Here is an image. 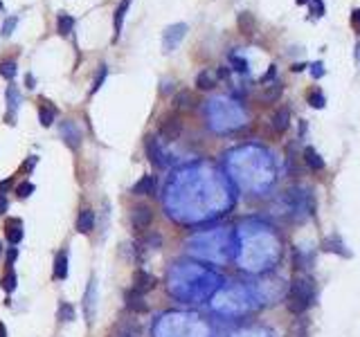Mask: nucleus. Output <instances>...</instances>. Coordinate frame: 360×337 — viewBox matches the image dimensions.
I'll use <instances>...</instances> for the list:
<instances>
[{
  "mask_svg": "<svg viewBox=\"0 0 360 337\" xmlns=\"http://www.w3.org/2000/svg\"><path fill=\"white\" fill-rule=\"evenodd\" d=\"M304 2H306V0H297V5H304Z\"/></svg>",
  "mask_w": 360,
  "mask_h": 337,
  "instance_id": "obj_37",
  "label": "nucleus"
},
{
  "mask_svg": "<svg viewBox=\"0 0 360 337\" xmlns=\"http://www.w3.org/2000/svg\"><path fill=\"white\" fill-rule=\"evenodd\" d=\"M120 337H133V335H120Z\"/></svg>",
  "mask_w": 360,
  "mask_h": 337,
  "instance_id": "obj_38",
  "label": "nucleus"
},
{
  "mask_svg": "<svg viewBox=\"0 0 360 337\" xmlns=\"http://www.w3.org/2000/svg\"><path fill=\"white\" fill-rule=\"evenodd\" d=\"M351 21H354V25H358V22H360V9L354 11V18H351Z\"/></svg>",
  "mask_w": 360,
  "mask_h": 337,
  "instance_id": "obj_35",
  "label": "nucleus"
},
{
  "mask_svg": "<svg viewBox=\"0 0 360 337\" xmlns=\"http://www.w3.org/2000/svg\"><path fill=\"white\" fill-rule=\"evenodd\" d=\"M32 191H34L32 182H23V184H18V187H16L18 198H27V196H32Z\"/></svg>",
  "mask_w": 360,
  "mask_h": 337,
  "instance_id": "obj_25",
  "label": "nucleus"
},
{
  "mask_svg": "<svg viewBox=\"0 0 360 337\" xmlns=\"http://www.w3.org/2000/svg\"><path fill=\"white\" fill-rule=\"evenodd\" d=\"M5 211H7V198L0 196V214H5Z\"/></svg>",
  "mask_w": 360,
  "mask_h": 337,
  "instance_id": "obj_33",
  "label": "nucleus"
},
{
  "mask_svg": "<svg viewBox=\"0 0 360 337\" xmlns=\"http://www.w3.org/2000/svg\"><path fill=\"white\" fill-rule=\"evenodd\" d=\"M279 94H282V86H279V83H275V88L268 90V92L264 94V99H266V101H275Z\"/></svg>",
  "mask_w": 360,
  "mask_h": 337,
  "instance_id": "obj_29",
  "label": "nucleus"
},
{
  "mask_svg": "<svg viewBox=\"0 0 360 337\" xmlns=\"http://www.w3.org/2000/svg\"><path fill=\"white\" fill-rule=\"evenodd\" d=\"M72 27H74V18L70 16V14H61L59 16V21H56V29H59V34H70L72 32Z\"/></svg>",
  "mask_w": 360,
  "mask_h": 337,
  "instance_id": "obj_19",
  "label": "nucleus"
},
{
  "mask_svg": "<svg viewBox=\"0 0 360 337\" xmlns=\"http://www.w3.org/2000/svg\"><path fill=\"white\" fill-rule=\"evenodd\" d=\"M16 61H2L0 63V74L7 79V81H14V77H16Z\"/></svg>",
  "mask_w": 360,
  "mask_h": 337,
  "instance_id": "obj_21",
  "label": "nucleus"
},
{
  "mask_svg": "<svg viewBox=\"0 0 360 337\" xmlns=\"http://www.w3.org/2000/svg\"><path fill=\"white\" fill-rule=\"evenodd\" d=\"M196 86H198V90H212L216 86V74L210 70H203L196 77Z\"/></svg>",
  "mask_w": 360,
  "mask_h": 337,
  "instance_id": "obj_17",
  "label": "nucleus"
},
{
  "mask_svg": "<svg viewBox=\"0 0 360 337\" xmlns=\"http://www.w3.org/2000/svg\"><path fill=\"white\" fill-rule=\"evenodd\" d=\"M309 5H311V9H313L315 16H324V2H322V0H309Z\"/></svg>",
  "mask_w": 360,
  "mask_h": 337,
  "instance_id": "obj_28",
  "label": "nucleus"
},
{
  "mask_svg": "<svg viewBox=\"0 0 360 337\" xmlns=\"http://www.w3.org/2000/svg\"><path fill=\"white\" fill-rule=\"evenodd\" d=\"M315 299V286L311 279H295L290 290H288L286 297V308L293 313V315H302L311 308Z\"/></svg>",
  "mask_w": 360,
  "mask_h": 337,
  "instance_id": "obj_1",
  "label": "nucleus"
},
{
  "mask_svg": "<svg viewBox=\"0 0 360 337\" xmlns=\"http://www.w3.org/2000/svg\"><path fill=\"white\" fill-rule=\"evenodd\" d=\"M126 308L133 310V313H144V310H146L144 297L138 292V290H128L126 292Z\"/></svg>",
  "mask_w": 360,
  "mask_h": 337,
  "instance_id": "obj_14",
  "label": "nucleus"
},
{
  "mask_svg": "<svg viewBox=\"0 0 360 337\" xmlns=\"http://www.w3.org/2000/svg\"><path fill=\"white\" fill-rule=\"evenodd\" d=\"M61 135H63V139H66V144L70 146V149H77V146H79L81 133H79V128L74 126V122H63Z\"/></svg>",
  "mask_w": 360,
  "mask_h": 337,
  "instance_id": "obj_8",
  "label": "nucleus"
},
{
  "mask_svg": "<svg viewBox=\"0 0 360 337\" xmlns=\"http://www.w3.org/2000/svg\"><path fill=\"white\" fill-rule=\"evenodd\" d=\"M288 124H290V111L288 108H279V111L272 112L270 117V126L275 133H284L288 128Z\"/></svg>",
  "mask_w": 360,
  "mask_h": 337,
  "instance_id": "obj_7",
  "label": "nucleus"
},
{
  "mask_svg": "<svg viewBox=\"0 0 360 337\" xmlns=\"http://www.w3.org/2000/svg\"><path fill=\"white\" fill-rule=\"evenodd\" d=\"M0 337H7V328H5V324L0 321Z\"/></svg>",
  "mask_w": 360,
  "mask_h": 337,
  "instance_id": "obj_36",
  "label": "nucleus"
},
{
  "mask_svg": "<svg viewBox=\"0 0 360 337\" xmlns=\"http://www.w3.org/2000/svg\"><path fill=\"white\" fill-rule=\"evenodd\" d=\"M180 131H183V122H180V117L178 115H167L165 119L160 122V128H158V135H160L162 139H178V135H180Z\"/></svg>",
  "mask_w": 360,
  "mask_h": 337,
  "instance_id": "obj_3",
  "label": "nucleus"
},
{
  "mask_svg": "<svg viewBox=\"0 0 360 337\" xmlns=\"http://www.w3.org/2000/svg\"><path fill=\"white\" fill-rule=\"evenodd\" d=\"M54 115H56V111L52 108V106H43V108L39 111L41 124H43V126H52V124H54Z\"/></svg>",
  "mask_w": 360,
  "mask_h": 337,
  "instance_id": "obj_20",
  "label": "nucleus"
},
{
  "mask_svg": "<svg viewBox=\"0 0 360 337\" xmlns=\"http://www.w3.org/2000/svg\"><path fill=\"white\" fill-rule=\"evenodd\" d=\"M153 288H155V279L149 274V272L138 270L133 274V290H138L140 294L149 292V290H153Z\"/></svg>",
  "mask_w": 360,
  "mask_h": 337,
  "instance_id": "obj_5",
  "label": "nucleus"
},
{
  "mask_svg": "<svg viewBox=\"0 0 360 337\" xmlns=\"http://www.w3.org/2000/svg\"><path fill=\"white\" fill-rule=\"evenodd\" d=\"M131 221H133V227L138 232H146L151 227V223H153V209H151L149 204H138L133 209Z\"/></svg>",
  "mask_w": 360,
  "mask_h": 337,
  "instance_id": "obj_4",
  "label": "nucleus"
},
{
  "mask_svg": "<svg viewBox=\"0 0 360 337\" xmlns=\"http://www.w3.org/2000/svg\"><path fill=\"white\" fill-rule=\"evenodd\" d=\"M16 25H18V18H16V16L7 18V21L2 22V34H5V36H9V34L14 32V29H16Z\"/></svg>",
  "mask_w": 360,
  "mask_h": 337,
  "instance_id": "obj_26",
  "label": "nucleus"
},
{
  "mask_svg": "<svg viewBox=\"0 0 360 337\" xmlns=\"http://www.w3.org/2000/svg\"><path fill=\"white\" fill-rule=\"evenodd\" d=\"M144 149H146V155H149V160L153 162V164L158 166H165V155H162V149H160V142L155 137H146V142H144Z\"/></svg>",
  "mask_w": 360,
  "mask_h": 337,
  "instance_id": "obj_6",
  "label": "nucleus"
},
{
  "mask_svg": "<svg viewBox=\"0 0 360 337\" xmlns=\"http://www.w3.org/2000/svg\"><path fill=\"white\" fill-rule=\"evenodd\" d=\"M95 229V214L90 209H81L77 216V232L90 234Z\"/></svg>",
  "mask_w": 360,
  "mask_h": 337,
  "instance_id": "obj_11",
  "label": "nucleus"
},
{
  "mask_svg": "<svg viewBox=\"0 0 360 337\" xmlns=\"http://www.w3.org/2000/svg\"><path fill=\"white\" fill-rule=\"evenodd\" d=\"M239 29H241V34H245V36H252L255 34V16L250 14V11H241L239 14Z\"/></svg>",
  "mask_w": 360,
  "mask_h": 337,
  "instance_id": "obj_16",
  "label": "nucleus"
},
{
  "mask_svg": "<svg viewBox=\"0 0 360 337\" xmlns=\"http://www.w3.org/2000/svg\"><path fill=\"white\" fill-rule=\"evenodd\" d=\"M304 162L309 169H313V171H322V169H324V160H322L320 153H317L315 149H311V146L304 149Z\"/></svg>",
  "mask_w": 360,
  "mask_h": 337,
  "instance_id": "obj_15",
  "label": "nucleus"
},
{
  "mask_svg": "<svg viewBox=\"0 0 360 337\" xmlns=\"http://www.w3.org/2000/svg\"><path fill=\"white\" fill-rule=\"evenodd\" d=\"M189 104H192V94L189 92H180V94H176V99H173V106H176V108H187Z\"/></svg>",
  "mask_w": 360,
  "mask_h": 337,
  "instance_id": "obj_24",
  "label": "nucleus"
},
{
  "mask_svg": "<svg viewBox=\"0 0 360 337\" xmlns=\"http://www.w3.org/2000/svg\"><path fill=\"white\" fill-rule=\"evenodd\" d=\"M5 234H7V241H9L11 245H18V243H21V238H23V223L18 221V218L7 221Z\"/></svg>",
  "mask_w": 360,
  "mask_h": 337,
  "instance_id": "obj_9",
  "label": "nucleus"
},
{
  "mask_svg": "<svg viewBox=\"0 0 360 337\" xmlns=\"http://www.w3.org/2000/svg\"><path fill=\"white\" fill-rule=\"evenodd\" d=\"M0 9H2V2H0Z\"/></svg>",
  "mask_w": 360,
  "mask_h": 337,
  "instance_id": "obj_40",
  "label": "nucleus"
},
{
  "mask_svg": "<svg viewBox=\"0 0 360 337\" xmlns=\"http://www.w3.org/2000/svg\"><path fill=\"white\" fill-rule=\"evenodd\" d=\"M72 315H74V310H72V306L63 304V306H61V313H59V317H61L63 321H66V317H68V321H70V319H72Z\"/></svg>",
  "mask_w": 360,
  "mask_h": 337,
  "instance_id": "obj_30",
  "label": "nucleus"
},
{
  "mask_svg": "<svg viewBox=\"0 0 360 337\" xmlns=\"http://www.w3.org/2000/svg\"><path fill=\"white\" fill-rule=\"evenodd\" d=\"M309 104L313 106V108H322V106H324V94H322L320 90L309 92Z\"/></svg>",
  "mask_w": 360,
  "mask_h": 337,
  "instance_id": "obj_23",
  "label": "nucleus"
},
{
  "mask_svg": "<svg viewBox=\"0 0 360 337\" xmlns=\"http://www.w3.org/2000/svg\"><path fill=\"white\" fill-rule=\"evenodd\" d=\"M66 276H68V256H66V252H59L54 261V279L63 281Z\"/></svg>",
  "mask_w": 360,
  "mask_h": 337,
  "instance_id": "obj_18",
  "label": "nucleus"
},
{
  "mask_svg": "<svg viewBox=\"0 0 360 337\" xmlns=\"http://www.w3.org/2000/svg\"><path fill=\"white\" fill-rule=\"evenodd\" d=\"M25 83H27V88H34V83H36L34 74H29V72H27V77H25Z\"/></svg>",
  "mask_w": 360,
  "mask_h": 337,
  "instance_id": "obj_32",
  "label": "nucleus"
},
{
  "mask_svg": "<svg viewBox=\"0 0 360 337\" xmlns=\"http://www.w3.org/2000/svg\"><path fill=\"white\" fill-rule=\"evenodd\" d=\"M135 196H153L155 194V178L153 176H144L142 180H138L133 187Z\"/></svg>",
  "mask_w": 360,
  "mask_h": 337,
  "instance_id": "obj_12",
  "label": "nucleus"
},
{
  "mask_svg": "<svg viewBox=\"0 0 360 337\" xmlns=\"http://www.w3.org/2000/svg\"><path fill=\"white\" fill-rule=\"evenodd\" d=\"M7 104H9V111H11V115L7 117V124H14V117H16V111H18V106H21V94H18L16 86L7 88Z\"/></svg>",
  "mask_w": 360,
  "mask_h": 337,
  "instance_id": "obj_13",
  "label": "nucleus"
},
{
  "mask_svg": "<svg viewBox=\"0 0 360 337\" xmlns=\"http://www.w3.org/2000/svg\"><path fill=\"white\" fill-rule=\"evenodd\" d=\"M106 74H108V67H106V66H99V72H97V77H95V81H93V88H90V92H93V94L101 88V83H104Z\"/></svg>",
  "mask_w": 360,
  "mask_h": 337,
  "instance_id": "obj_22",
  "label": "nucleus"
},
{
  "mask_svg": "<svg viewBox=\"0 0 360 337\" xmlns=\"http://www.w3.org/2000/svg\"><path fill=\"white\" fill-rule=\"evenodd\" d=\"M9 187H11V178H9V180H2V182H0V194H2L5 189H9Z\"/></svg>",
  "mask_w": 360,
  "mask_h": 337,
  "instance_id": "obj_34",
  "label": "nucleus"
},
{
  "mask_svg": "<svg viewBox=\"0 0 360 337\" xmlns=\"http://www.w3.org/2000/svg\"><path fill=\"white\" fill-rule=\"evenodd\" d=\"M185 34H187V25L185 22H176L171 27H167L165 36H162V50L165 52L176 50L178 45H180V41L185 39Z\"/></svg>",
  "mask_w": 360,
  "mask_h": 337,
  "instance_id": "obj_2",
  "label": "nucleus"
},
{
  "mask_svg": "<svg viewBox=\"0 0 360 337\" xmlns=\"http://www.w3.org/2000/svg\"><path fill=\"white\" fill-rule=\"evenodd\" d=\"M232 63L237 66V70H241V72L248 70V63H245L243 59H239V56H232Z\"/></svg>",
  "mask_w": 360,
  "mask_h": 337,
  "instance_id": "obj_31",
  "label": "nucleus"
},
{
  "mask_svg": "<svg viewBox=\"0 0 360 337\" xmlns=\"http://www.w3.org/2000/svg\"><path fill=\"white\" fill-rule=\"evenodd\" d=\"M2 288H5L7 292H9V290H16V274H14V272L2 279Z\"/></svg>",
  "mask_w": 360,
  "mask_h": 337,
  "instance_id": "obj_27",
  "label": "nucleus"
},
{
  "mask_svg": "<svg viewBox=\"0 0 360 337\" xmlns=\"http://www.w3.org/2000/svg\"><path fill=\"white\" fill-rule=\"evenodd\" d=\"M0 252H2V243H0Z\"/></svg>",
  "mask_w": 360,
  "mask_h": 337,
  "instance_id": "obj_39",
  "label": "nucleus"
},
{
  "mask_svg": "<svg viewBox=\"0 0 360 337\" xmlns=\"http://www.w3.org/2000/svg\"><path fill=\"white\" fill-rule=\"evenodd\" d=\"M131 2H133V0H122V2L117 5V9H115V21H113V25H115V39H113V41H117V39H120V34H122L124 18H126V11H128V7H131Z\"/></svg>",
  "mask_w": 360,
  "mask_h": 337,
  "instance_id": "obj_10",
  "label": "nucleus"
}]
</instances>
